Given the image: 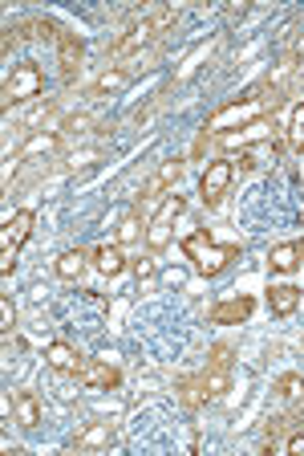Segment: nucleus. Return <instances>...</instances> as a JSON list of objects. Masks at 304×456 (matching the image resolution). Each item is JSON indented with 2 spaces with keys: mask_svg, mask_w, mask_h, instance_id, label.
Masks as SVG:
<instances>
[{
  "mask_svg": "<svg viewBox=\"0 0 304 456\" xmlns=\"http://www.w3.org/2000/svg\"><path fill=\"white\" fill-rule=\"evenodd\" d=\"M296 306H300V290H296V285H272V290H268V310H272L276 318H288Z\"/></svg>",
  "mask_w": 304,
  "mask_h": 456,
  "instance_id": "18",
  "label": "nucleus"
},
{
  "mask_svg": "<svg viewBox=\"0 0 304 456\" xmlns=\"http://www.w3.org/2000/svg\"><path fill=\"white\" fill-rule=\"evenodd\" d=\"M130 78H134V74H130V69H126V66H110V69H105V74H102V78H97L94 86H90V98L118 94V90H122Z\"/></svg>",
  "mask_w": 304,
  "mask_h": 456,
  "instance_id": "19",
  "label": "nucleus"
},
{
  "mask_svg": "<svg viewBox=\"0 0 304 456\" xmlns=\"http://www.w3.org/2000/svg\"><path fill=\"white\" fill-rule=\"evenodd\" d=\"M86 265H90V252L66 249V252L58 257V265H53V269H58V277H66V282H77V277L86 273Z\"/></svg>",
  "mask_w": 304,
  "mask_h": 456,
  "instance_id": "20",
  "label": "nucleus"
},
{
  "mask_svg": "<svg viewBox=\"0 0 304 456\" xmlns=\"http://www.w3.org/2000/svg\"><path fill=\"white\" fill-rule=\"evenodd\" d=\"M33 224H37V216H33L29 208H20V212H12L9 220H4V233H0V273H4V277H12L17 252L25 249V241L33 236Z\"/></svg>",
  "mask_w": 304,
  "mask_h": 456,
  "instance_id": "4",
  "label": "nucleus"
},
{
  "mask_svg": "<svg viewBox=\"0 0 304 456\" xmlns=\"http://www.w3.org/2000/svg\"><path fill=\"white\" fill-rule=\"evenodd\" d=\"M86 58V41L77 37L74 29H58V66H61V82H74L77 69Z\"/></svg>",
  "mask_w": 304,
  "mask_h": 456,
  "instance_id": "9",
  "label": "nucleus"
},
{
  "mask_svg": "<svg viewBox=\"0 0 304 456\" xmlns=\"http://www.w3.org/2000/svg\"><path fill=\"white\" fill-rule=\"evenodd\" d=\"M90 265H94L97 273H105V277H118V273L126 269L122 244H97V249H90Z\"/></svg>",
  "mask_w": 304,
  "mask_h": 456,
  "instance_id": "14",
  "label": "nucleus"
},
{
  "mask_svg": "<svg viewBox=\"0 0 304 456\" xmlns=\"http://www.w3.org/2000/svg\"><path fill=\"white\" fill-rule=\"evenodd\" d=\"M231 180H236V159H211L207 172H203V180H199L203 204H207V208L223 204V196H228Z\"/></svg>",
  "mask_w": 304,
  "mask_h": 456,
  "instance_id": "6",
  "label": "nucleus"
},
{
  "mask_svg": "<svg viewBox=\"0 0 304 456\" xmlns=\"http://www.w3.org/2000/svg\"><path fill=\"white\" fill-rule=\"evenodd\" d=\"M45 363H49L53 371H58V375H74L77 363H82V355H77V350L69 347V342H49Z\"/></svg>",
  "mask_w": 304,
  "mask_h": 456,
  "instance_id": "17",
  "label": "nucleus"
},
{
  "mask_svg": "<svg viewBox=\"0 0 304 456\" xmlns=\"http://www.w3.org/2000/svg\"><path fill=\"white\" fill-rule=\"evenodd\" d=\"M143 236H146V224L138 220V212H134V208H130V212L122 216V224H118V236H114V244H134V241H143Z\"/></svg>",
  "mask_w": 304,
  "mask_h": 456,
  "instance_id": "25",
  "label": "nucleus"
},
{
  "mask_svg": "<svg viewBox=\"0 0 304 456\" xmlns=\"http://www.w3.org/2000/svg\"><path fill=\"white\" fill-rule=\"evenodd\" d=\"M183 208H187V200H183L179 192H167V196H162L159 212H154V216H151V224H146V244H151V252H162L167 244H171L175 220L183 216Z\"/></svg>",
  "mask_w": 304,
  "mask_h": 456,
  "instance_id": "5",
  "label": "nucleus"
},
{
  "mask_svg": "<svg viewBox=\"0 0 304 456\" xmlns=\"http://www.w3.org/2000/svg\"><path fill=\"white\" fill-rule=\"evenodd\" d=\"M203 391H207V404L223 399L231 391V371L223 367H203Z\"/></svg>",
  "mask_w": 304,
  "mask_h": 456,
  "instance_id": "21",
  "label": "nucleus"
},
{
  "mask_svg": "<svg viewBox=\"0 0 304 456\" xmlns=\"http://www.w3.org/2000/svg\"><path fill=\"white\" fill-rule=\"evenodd\" d=\"M61 131H33L25 143H20L17 159H33V156H53V151H61Z\"/></svg>",
  "mask_w": 304,
  "mask_h": 456,
  "instance_id": "13",
  "label": "nucleus"
},
{
  "mask_svg": "<svg viewBox=\"0 0 304 456\" xmlns=\"http://www.w3.org/2000/svg\"><path fill=\"white\" fill-rule=\"evenodd\" d=\"M264 107H268V110H276L280 102H276V98H264V102H260L256 90H252L247 98H236V102H228L223 110H215V115H211L207 123H203V131H207V135H228V131H239V126H247V123H256V118H264Z\"/></svg>",
  "mask_w": 304,
  "mask_h": 456,
  "instance_id": "2",
  "label": "nucleus"
},
{
  "mask_svg": "<svg viewBox=\"0 0 304 456\" xmlns=\"http://www.w3.org/2000/svg\"><path fill=\"white\" fill-rule=\"evenodd\" d=\"M41 90H45V74H41L37 61H17L12 74L4 78V86H0V107L4 110L25 107V102L41 98Z\"/></svg>",
  "mask_w": 304,
  "mask_h": 456,
  "instance_id": "3",
  "label": "nucleus"
},
{
  "mask_svg": "<svg viewBox=\"0 0 304 456\" xmlns=\"http://www.w3.org/2000/svg\"><path fill=\"white\" fill-rule=\"evenodd\" d=\"M53 110H58V102H45V107H37V110H33V115H29V123H25V126H37V123H45V118L53 115Z\"/></svg>",
  "mask_w": 304,
  "mask_h": 456,
  "instance_id": "29",
  "label": "nucleus"
},
{
  "mask_svg": "<svg viewBox=\"0 0 304 456\" xmlns=\"http://www.w3.org/2000/svg\"><path fill=\"white\" fill-rule=\"evenodd\" d=\"M12 326H17V306H12V298L4 293V298H0V331L12 334Z\"/></svg>",
  "mask_w": 304,
  "mask_h": 456,
  "instance_id": "28",
  "label": "nucleus"
},
{
  "mask_svg": "<svg viewBox=\"0 0 304 456\" xmlns=\"http://www.w3.org/2000/svg\"><path fill=\"white\" fill-rule=\"evenodd\" d=\"M300 252H304V241H300Z\"/></svg>",
  "mask_w": 304,
  "mask_h": 456,
  "instance_id": "32",
  "label": "nucleus"
},
{
  "mask_svg": "<svg viewBox=\"0 0 304 456\" xmlns=\"http://www.w3.org/2000/svg\"><path fill=\"white\" fill-rule=\"evenodd\" d=\"M252 310H256V301L247 298V293H236V298L215 301V306L207 310V322L211 326H239V322L252 318Z\"/></svg>",
  "mask_w": 304,
  "mask_h": 456,
  "instance_id": "10",
  "label": "nucleus"
},
{
  "mask_svg": "<svg viewBox=\"0 0 304 456\" xmlns=\"http://www.w3.org/2000/svg\"><path fill=\"white\" fill-rule=\"evenodd\" d=\"M276 399H285L288 408H296V404H304V375H280L272 383Z\"/></svg>",
  "mask_w": 304,
  "mask_h": 456,
  "instance_id": "22",
  "label": "nucleus"
},
{
  "mask_svg": "<svg viewBox=\"0 0 304 456\" xmlns=\"http://www.w3.org/2000/svg\"><path fill=\"white\" fill-rule=\"evenodd\" d=\"M134 269H138V277H154L159 265H154V257H143V261H134Z\"/></svg>",
  "mask_w": 304,
  "mask_h": 456,
  "instance_id": "31",
  "label": "nucleus"
},
{
  "mask_svg": "<svg viewBox=\"0 0 304 456\" xmlns=\"http://www.w3.org/2000/svg\"><path fill=\"white\" fill-rule=\"evenodd\" d=\"M74 379L90 391H118L122 388V371H118L114 363H105V359H82L77 371H74Z\"/></svg>",
  "mask_w": 304,
  "mask_h": 456,
  "instance_id": "7",
  "label": "nucleus"
},
{
  "mask_svg": "<svg viewBox=\"0 0 304 456\" xmlns=\"http://www.w3.org/2000/svg\"><path fill=\"white\" fill-rule=\"evenodd\" d=\"M94 126H97V115H90V110L69 115L66 123H61V139H86V135H94Z\"/></svg>",
  "mask_w": 304,
  "mask_h": 456,
  "instance_id": "24",
  "label": "nucleus"
},
{
  "mask_svg": "<svg viewBox=\"0 0 304 456\" xmlns=\"http://www.w3.org/2000/svg\"><path fill=\"white\" fill-rule=\"evenodd\" d=\"M183 172H187L183 159H167V164H159V172L143 184V200H154V196H162V192H175V184L183 180Z\"/></svg>",
  "mask_w": 304,
  "mask_h": 456,
  "instance_id": "11",
  "label": "nucleus"
},
{
  "mask_svg": "<svg viewBox=\"0 0 304 456\" xmlns=\"http://www.w3.org/2000/svg\"><path fill=\"white\" fill-rule=\"evenodd\" d=\"M183 252H187V261L195 265L199 277H219L239 257V244H215L207 228H199V233L183 236Z\"/></svg>",
  "mask_w": 304,
  "mask_h": 456,
  "instance_id": "1",
  "label": "nucleus"
},
{
  "mask_svg": "<svg viewBox=\"0 0 304 456\" xmlns=\"http://www.w3.org/2000/svg\"><path fill=\"white\" fill-rule=\"evenodd\" d=\"M179 399L187 404V408H203L207 404V391H203V371L199 375H187V379H179Z\"/></svg>",
  "mask_w": 304,
  "mask_h": 456,
  "instance_id": "23",
  "label": "nucleus"
},
{
  "mask_svg": "<svg viewBox=\"0 0 304 456\" xmlns=\"http://www.w3.org/2000/svg\"><path fill=\"white\" fill-rule=\"evenodd\" d=\"M285 448H288V452H292V456H304V432H300V428H296L292 436L285 440Z\"/></svg>",
  "mask_w": 304,
  "mask_h": 456,
  "instance_id": "30",
  "label": "nucleus"
},
{
  "mask_svg": "<svg viewBox=\"0 0 304 456\" xmlns=\"http://www.w3.org/2000/svg\"><path fill=\"white\" fill-rule=\"evenodd\" d=\"M288 143H292V151H304V102L292 107V118H288Z\"/></svg>",
  "mask_w": 304,
  "mask_h": 456,
  "instance_id": "26",
  "label": "nucleus"
},
{
  "mask_svg": "<svg viewBox=\"0 0 304 456\" xmlns=\"http://www.w3.org/2000/svg\"><path fill=\"white\" fill-rule=\"evenodd\" d=\"M231 363H236V359H231V347H228V342H219V347H211V350H207V367H223V371H231Z\"/></svg>",
  "mask_w": 304,
  "mask_h": 456,
  "instance_id": "27",
  "label": "nucleus"
},
{
  "mask_svg": "<svg viewBox=\"0 0 304 456\" xmlns=\"http://www.w3.org/2000/svg\"><path fill=\"white\" fill-rule=\"evenodd\" d=\"M304 261V252H300V241H288V244H276L272 252H268V269L272 273H296Z\"/></svg>",
  "mask_w": 304,
  "mask_h": 456,
  "instance_id": "16",
  "label": "nucleus"
},
{
  "mask_svg": "<svg viewBox=\"0 0 304 456\" xmlns=\"http://www.w3.org/2000/svg\"><path fill=\"white\" fill-rule=\"evenodd\" d=\"M12 416H17V424L25 428V432H33V428L41 424V404L33 391H12Z\"/></svg>",
  "mask_w": 304,
  "mask_h": 456,
  "instance_id": "15",
  "label": "nucleus"
},
{
  "mask_svg": "<svg viewBox=\"0 0 304 456\" xmlns=\"http://www.w3.org/2000/svg\"><path fill=\"white\" fill-rule=\"evenodd\" d=\"M110 444H114V424H105V420H94V424H86L74 436L77 452H102V448H110Z\"/></svg>",
  "mask_w": 304,
  "mask_h": 456,
  "instance_id": "12",
  "label": "nucleus"
},
{
  "mask_svg": "<svg viewBox=\"0 0 304 456\" xmlns=\"http://www.w3.org/2000/svg\"><path fill=\"white\" fill-rule=\"evenodd\" d=\"M276 135V118L272 115H264V118H256V123H247V126H239V131H228V135H215L219 139V147H228V151H244V147H252V143H268V139Z\"/></svg>",
  "mask_w": 304,
  "mask_h": 456,
  "instance_id": "8",
  "label": "nucleus"
}]
</instances>
